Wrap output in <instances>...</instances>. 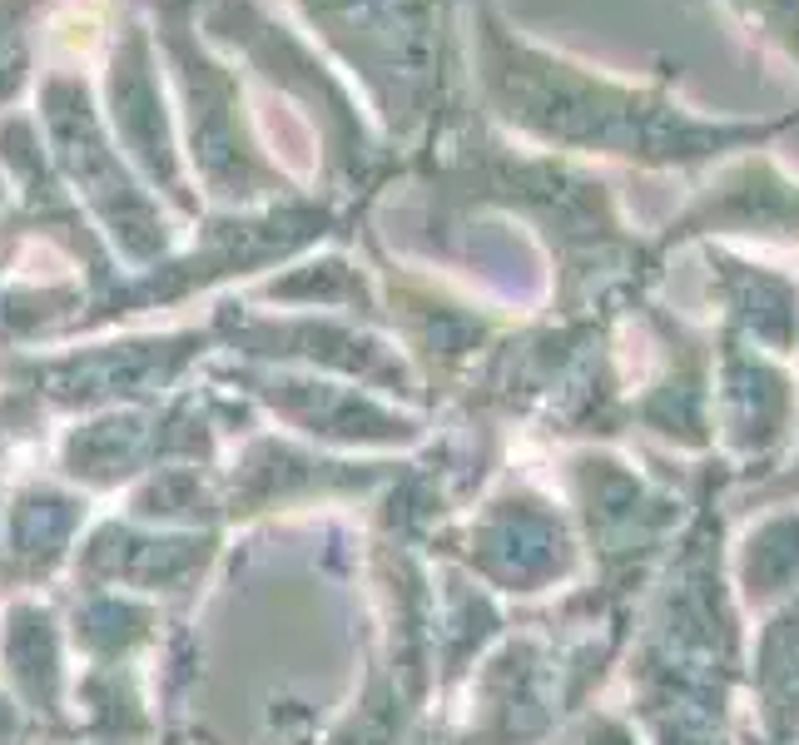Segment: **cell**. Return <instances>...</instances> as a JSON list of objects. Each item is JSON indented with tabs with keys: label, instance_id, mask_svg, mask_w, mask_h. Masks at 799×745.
<instances>
[{
	"label": "cell",
	"instance_id": "cell-1",
	"mask_svg": "<svg viewBox=\"0 0 799 745\" xmlns=\"http://www.w3.org/2000/svg\"><path fill=\"white\" fill-rule=\"evenodd\" d=\"M795 537H799L795 522H790V527H770V532H765V542H770V547H795ZM795 567H799V552H795ZM770 582H790V552H785V557H780V567H775V572L765 577L760 596L770 592Z\"/></svg>",
	"mask_w": 799,
	"mask_h": 745
}]
</instances>
